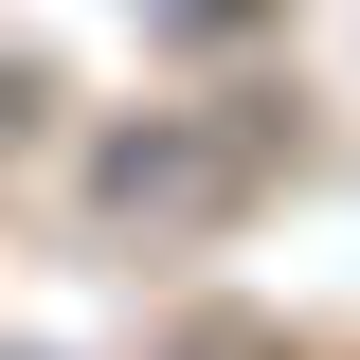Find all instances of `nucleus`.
Masks as SVG:
<instances>
[{
	"label": "nucleus",
	"mask_w": 360,
	"mask_h": 360,
	"mask_svg": "<svg viewBox=\"0 0 360 360\" xmlns=\"http://www.w3.org/2000/svg\"><path fill=\"white\" fill-rule=\"evenodd\" d=\"M234 180H252V144H108V217H217Z\"/></svg>",
	"instance_id": "nucleus-1"
}]
</instances>
